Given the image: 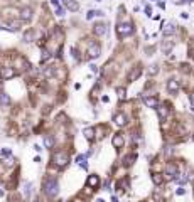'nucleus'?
Wrapping results in <instances>:
<instances>
[{
    "mask_svg": "<svg viewBox=\"0 0 194 202\" xmlns=\"http://www.w3.org/2000/svg\"><path fill=\"white\" fill-rule=\"evenodd\" d=\"M116 95H118L120 99H125L127 98V89L125 88H116Z\"/></svg>",
    "mask_w": 194,
    "mask_h": 202,
    "instance_id": "nucleus-27",
    "label": "nucleus"
},
{
    "mask_svg": "<svg viewBox=\"0 0 194 202\" xmlns=\"http://www.w3.org/2000/svg\"><path fill=\"white\" fill-rule=\"evenodd\" d=\"M140 74H142V68H140V66L134 68V69H132V71L128 73V81L132 83V81H135V79H138V77H140Z\"/></svg>",
    "mask_w": 194,
    "mask_h": 202,
    "instance_id": "nucleus-11",
    "label": "nucleus"
},
{
    "mask_svg": "<svg viewBox=\"0 0 194 202\" xmlns=\"http://www.w3.org/2000/svg\"><path fill=\"white\" fill-rule=\"evenodd\" d=\"M106 24L105 22H98V24H95L93 26V32H95L96 35H103V34H106Z\"/></svg>",
    "mask_w": 194,
    "mask_h": 202,
    "instance_id": "nucleus-8",
    "label": "nucleus"
},
{
    "mask_svg": "<svg viewBox=\"0 0 194 202\" xmlns=\"http://www.w3.org/2000/svg\"><path fill=\"white\" fill-rule=\"evenodd\" d=\"M86 157H88V155H78V157H76V162H78V164H79V167H81V168H85V170H86V168H88V164H86Z\"/></svg>",
    "mask_w": 194,
    "mask_h": 202,
    "instance_id": "nucleus-18",
    "label": "nucleus"
},
{
    "mask_svg": "<svg viewBox=\"0 0 194 202\" xmlns=\"http://www.w3.org/2000/svg\"><path fill=\"white\" fill-rule=\"evenodd\" d=\"M24 41L26 42H32L34 41V30H27L26 34H24Z\"/></svg>",
    "mask_w": 194,
    "mask_h": 202,
    "instance_id": "nucleus-24",
    "label": "nucleus"
},
{
    "mask_svg": "<svg viewBox=\"0 0 194 202\" xmlns=\"http://www.w3.org/2000/svg\"><path fill=\"white\" fill-rule=\"evenodd\" d=\"M95 15H103V12H101V10H90V12L86 14V19H88V20H91Z\"/></svg>",
    "mask_w": 194,
    "mask_h": 202,
    "instance_id": "nucleus-25",
    "label": "nucleus"
},
{
    "mask_svg": "<svg viewBox=\"0 0 194 202\" xmlns=\"http://www.w3.org/2000/svg\"><path fill=\"white\" fill-rule=\"evenodd\" d=\"M10 153H12L10 148H2V150H0V155H2V157H9Z\"/></svg>",
    "mask_w": 194,
    "mask_h": 202,
    "instance_id": "nucleus-30",
    "label": "nucleus"
},
{
    "mask_svg": "<svg viewBox=\"0 0 194 202\" xmlns=\"http://www.w3.org/2000/svg\"><path fill=\"white\" fill-rule=\"evenodd\" d=\"M135 158H137V155H135V153H132V155H128V157H125V165H132Z\"/></svg>",
    "mask_w": 194,
    "mask_h": 202,
    "instance_id": "nucleus-28",
    "label": "nucleus"
},
{
    "mask_svg": "<svg viewBox=\"0 0 194 202\" xmlns=\"http://www.w3.org/2000/svg\"><path fill=\"white\" fill-rule=\"evenodd\" d=\"M101 101H103V103H108V101H110V98H108V96H103V98H101Z\"/></svg>",
    "mask_w": 194,
    "mask_h": 202,
    "instance_id": "nucleus-39",
    "label": "nucleus"
},
{
    "mask_svg": "<svg viewBox=\"0 0 194 202\" xmlns=\"http://www.w3.org/2000/svg\"><path fill=\"white\" fill-rule=\"evenodd\" d=\"M64 4H66V7H68L71 12H76V10L79 9V4H78L76 0H64Z\"/></svg>",
    "mask_w": 194,
    "mask_h": 202,
    "instance_id": "nucleus-16",
    "label": "nucleus"
},
{
    "mask_svg": "<svg viewBox=\"0 0 194 202\" xmlns=\"http://www.w3.org/2000/svg\"><path fill=\"white\" fill-rule=\"evenodd\" d=\"M44 146H46V148H52V146H54V138H52L51 135H46V137H44Z\"/></svg>",
    "mask_w": 194,
    "mask_h": 202,
    "instance_id": "nucleus-21",
    "label": "nucleus"
},
{
    "mask_svg": "<svg viewBox=\"0 0 194 202\" xmlns=\"http://www.w3.org/2000/svg\"><path fill=\"white\" fill-rule=\"evenodd\" d=\"M152 182H154L155 185H160L164 182V177L160 175V173H154V175H152Z\"/></svg>",
    "mask_w": 194,
    "mask_h": 202,
    "instance_id": "nucleus-22",
    "label": "nucleus"
},
{
    "mask_svg": "<svg viewBox=\"0 0 194 202\" xmlns=\"http://www.w3.org/2000/svg\"><path fill=\"white\" fill-rule=\"evenodd\" d=\"M96 202H105V200H103V199H98V200H96Z\"/></svg>",
    "mask_w": 194,
    "mask_h": 202,
    "instance_id": "nucleus-42",
    "label": "nucleus"
},
{
    "mask_svg": "<svg viewBox=\"0 0 194 202\" xmlns=\"http://www.w3.org/2000/svg\"><path fill=\"white\" fill-rule=\"evenodd\" d=\"M113 121H115V125L123 126V125H127V116L123 115V113H116V115L113 116Z\"/></svg>",
    "mask_w": 194,
    "mask_h": 202,
    "instance_id": "nucleus-14",
    "label": "nucleus"
},
{
    "mask_svg": "<svg viewBox=\"0 0 194 202\" xmlns=\"http://www.w3.org/2000/svg\"><path fill=\"white\" fill-rule=\"evenodd\" d=\"M96 2H101V0H96Z\"/></svg>",
    "mask_w": 194,
    "mask_h": 202,
    "instance_id": "nucleus-43",
    "label": "nucleus"
},
{
    "mask_svg": "<svg viewBox=\"0 0 194 202\" xmlns=\"http://www.w3.org/2000/svg\"><path fill=\"white\" fill-rule=\"evenodd\" d=\"M134 26L130 24V22H125V24H118L116 26V35L120 39H123V37H128V35H132L134 34Z\"/></svg>",
    "mask_w": 194,
    "mask_h": 202,
    "instance_id": "nucleus-2",
    "label": "nucleus"
},
{
    "mask_svg": "<svg viewBox=\"0 0 194 202\" xmlns=\"http://www.w3.org/2000/svg\"><path fill=\"white\" fill-rule=\"evenodd\" d=\"M24 189H26V195L30 194V184H24Z\"/></svg>",
    "mask_w": 194,
    "mask_h": 202,
    "instance_id": "nucleus-34",
    "label": "nucleus"
},
{
    "mask_svg": "<svg viewBox=\"0 0 194 202\" xmlns=\"http://www.w3.org/2000/svg\"><path fill=\"white\" fill-rule=\"evenodd\" d=\"M52 162H54V165H57V167H64V165L69 164V155L66 153V152L59 150L52 155Z\"/></svg>",
    "mask_w": 194,
    "mask_h": 202,
    "instance_id": "nucleus-3",
    "label": "nucleus"
},
{
    "mask_svg": "<svg viewBox=\"0 0 194 202\" xmlns=\"http://www.w3.org/2000/svg\"><path fill=\"white\" fill-rule=\"evenodd\" d=\"M19 14H20V20L22 22H29L30 19H32V9H30V7H24Z\"/></svg>",
    "mask_w": 194,
    "mask_h": 202,
    "instance_id": "nucleus-7",
    "label": "nucleus"
},
{
    "mask_svg": "<svg viewBox=\"0 0 194 202\" xmlns=\"http://www.w3.org/2000/svg\"><path fill=\"white\" fill-rule=\"evenodd\" d=\"M15 74H17V71L14 68H2L0 69V77H2L4 81H9V79L15 77Z\"/></svg>",
    "mask_w": 194,
    "mask_h": 202,
    "instance_id": "nucleus-4",
    "label": "nucleus"
},
{
    "mask_svg": "<svg viewBox=\"0 0 194 202\" xmlns=\"http://www.w3.org/2000/svg\"><path fill=\"white\" fill-rule=\"evenodd\" d=\"M167 91L171 95H177V91H179V83L176 79H169L167 81Z\"/></svg>",
    "mask_w": 194,
    "mask_h": 202,
    "instance_id": "nucleus-9",
    "label": "nucleus"
},
{
    "mask_svg": "<svg viewBox=\"0 0 194 202\" xmlns=\"http://www.w3.org/2000/svg\"><path fill=\"white\" fill-rule=\"evenodd\" d=\"M4 195H5V192H4L2 189H0V197H4Z\"/></svg>",
    "mask_w": 194,
    "mask_h": 202,
    "instance_id": "nucleus-41",
    "label": "nucleus"
},
{
    "mask_svg": "<svg viewBox=\"0 0 194 202\" xmlns=\"http://www.w3.org/2000/svg\"><path fill=\"white\" fill-rule=\"evenodd\" d=\"M189 99H191V106H192V111H194V93H191Z\"/></svg>",
    "mask_w": 194,
    "mask_h": 202,
    "instance_id": "nucleus-36",
    "label": "nucleus"
},
{
    "mask_svg": "<svg viewBox=\"0 0 194 202\" xmlns=\"http://www.w3.org/2000/svg\"><path fill=\"white\" fill-rule=\"evenodd\" d=\"M145 14L149 15V17L152 15V9H150V5H147V7H145Z\"/></svg>",
    "mask_w": 194,
    "mask_h": 202,
    "instance_id": "nucleus-35",
    "label": "nucleus"
},
{
    "mask_svg": "<svg viewBox=\"0 0 194 202\" xmlns=\"http://www.w3.org/2000/svg\"><path fill=\"white\" fill-rule=\"evenodd\" d=\"M174 32H176V26H174V24H167V26L162 29V34L164 35H172Z\"/></svg>",
    "mask_w": 194,
    "mask_h": 202,
    "instance_id": "nucleus-19",
    "label": "nucleus"
},
{
    "mask_svg": "<svg viewBox=\"0 0 194 202\" xmlns=\"http://www.w3.org/2000/svg\"><path fill=\"white\" fill-rule=\"evenodd\" d=\"M155 110H157V115H159V118H160L162 121H164L165 118L169 116V108L165 106V104H160V106H157Z\"/></svg>",
    "mask_w": 194,
    "mask_h": 202,
    "instance_id": "nucleus-10",
    "label": "nucleus"
},
{
    "mask_svg": "<svg viewBox=\"0 0 194 202\" xmlns=\"http://www.w3.org/2000/svg\"><path fill=\"white\" fill-rule=\"evenodd\" d=\"M34 150H35V152H41V150H42V148H41V146H39V145H34Z\"/></svg>",
    "mask_w": 194,
    "mask_h": 202,
    "instance_id": "nucleus-40",
    "label": "nucleus"
},
{
    "mask_svg": "<svg viewBox=\"0 0 194 202\" xmlns=\"http://www.w3.org/2000/svg\"><path fill=\"white\" fill-rule=\"evenodd\" d=\"M157 71H159V66L154 64V66H150V69H149V74H155Z\"/></svg>",
    "mask_w": 194,
    "mask_h": 202,
    "instance_id": "nucleus-32",
    "label": "nucleus"
},
{
    "mask_svg": "<svg viewBox=\"0 0 194 202\" xmlns=\"http://www.w3.org/2000/svg\"><path fill=\"white\" fill-rule=\"evenodd\" d=\"M172 47H174V44H172V42H162V51H164L165 54H169Z\"/></svg>",
    "mask_w": 194,
    "mask_h": 202,
    "instance_id": "nucleus-26",
    "label": "nucleus"
},
{
    "mask_svg": "<svg viewBox=\"0 0 194 202\" xmlns=\"http://www.w3.org/2000/svg\"><path fill=\"white\" fill-rule=\"evenodd\" d=\"M83 135H85V138H86V140H93V138H95V130L93 128H85L83 130Z\"/></svg>",
    "mask_w": 194,
    "mask_h": 202,
    "instance_id": "nucleus-20",
    "label": "nucleus"
},
{
    "mask_svg": "<svg viewBox=\"0 0 194 202\" xmlns=\"http://www.w3.org/2000/svg\"><path fill=\"white\" fill-rule=\"evenodd\" d=\"M143 103H145V106H149V108L159 106V101H157V98H154V96H143Z\"/></svg>",
    "mask_w": 194,
    "mask_h": 202,
    "instance_id": "nucleus-12",
    "label": "nucleus"
},
{
    "mask_svg": "<svg viewBox=\"0 0 194 202\" xmlns=\"http://www.w3.org/2000/svg\"><path fill=\"white\" fill-rule=\"evenodd\" d=\"M100 54H101V47H100L96 42H91L90 47H88V57H90V59H96Z\"/></svg>",
    "mask_w": 194,
    "mask_h": 202,
    "instance_id": "nucleus-5",
    "label": "nucleus"
},
{
    "mask_svg": "<svg viewBox=\"0 0 194 202\" xmlns=\"http://www.w3.org/2000/svg\"><path fill=\"white\" fill-rule=\"evenodd\" d=\"M176 194H177V195H184V194H186V189H182V187H179V189L176 190Z\"/></svg>",
    "mask_w": 194,
    "mask_h": 202,
    "instance_id": "nucleus-33",
    "label": "nucleus"
},
{
    "mask_svg": "<svg viewBox=\"0 0 194 202\" xmlns=\"http://www.w3.org/2000/svg\"><path fill=\"white\" fill-rule=\"evenodd\" d=\"M54 9H56V15H59V17H63V15H64V9H63V7H54Z\"/></svg>",
    "mask_w": 194,
    "mask_h": 202,
    "instance_id": "nucleus-31",
    "label": "nucleus"
},
{
    "mask_svg": "<svg viewBox=\"0 0 194 202\" xmlns=\"http://www.w3.org/2000/svg\"><path fill=\"white\" fill-rule=\"evenodd\" d=\"M44 76H46V77L54 76V68H46V69H44Z\"/></svg>",
    "mask_w": 194,
    "mask_h": 202,
    "instance_id": "nucleus-29",
    "label": "nucleus"
},
{
    "mask_svg": "<svg viewBox=\"0 0 194 202\" xmlns=\"http://www.w3.org/2000/svg\"><path fill=\"white\" fill-rule=\"evenodd\" d=\"M165 173H167L169 177H172V179H176L177 175H179V168H177V165L176 164H167L165 165Z\"/></svg>",
    "mask_w": 194,
    "mask_h": 202,
    "instance_id": "nucleus-6",
    "label": "nucleus"
},
{
    "mask_svg": "<svg viewBox=\"0 0 194 202\" xmlns=\"http://www.w3.org/2000/svg\"><path fill=\"white\" fill-rule=\"evenodd\" d=\"M90 68H91V71H93V73H98V68H96V66H95V64H91V66H90Z\"/></svg>",
    "mask_w": 194,
    "mask_h": 202,
    "instance_id": "nucleus-38",
    "label": "nucleus"
},
{
    "mask_svg": "<svg viewBox=\"0 0 194 202\" xmlns=\"http://www.w3.org/2000/svg\"><path fill=\"white\" fill-rule=\"evenodd\" d=\"M10 103H12V101H10V96L7 95V93H0V106H10Z\"/></svg>",
    "mask_w": 194,
    "mask_h": 202,
    "instance_id": "nucleus-15",
    "label": "nucleus"
},
{
    "mask_svg": "<svg viewBox=\"0 0 194 202\" xmlns=\"http://www.w3.org/2000/svg\"><path fill=\"white\" fill-rule=\"evenodd\" d=\"M42 189H44V194H46L49 199H54L57 195V192H59V184L56 182V179L48 177L42 184Z\"/></svg>",
    "mask_w": 194,
    "mask_h": 202,
    "instance_id": "nucleus-1",
    "label": "nucleus"
},
{
    "mask_svg": "<svg viewBox=\"0 0 194 202\" xmlns=\"http://www.w3.org/2000/svg\"><path fill=\"white\" fill-rule=\"evenodd\" d=\"M100 185V177L98 175H90L88 177V187H98Z\"/></svg>",
    "mask_w": 194,
    "mask_h": 202,
    "instance_id": "nucleus-17",
    "label": "nucleus"
},
{
    "mask_svg": "<svg viewBox=\"0 0 194 202\" xmlns=\"http://www.w3.org/2000/svg\"><path fill=\"white\" fill-rule=\"evenodd\" d=\"M112 143H113V146H115V148H122V146H123V143H125V140H123V135L116 133L115 137L112 138Z\"/></svg>",
    "mask_w": 194,
    "mask_h": 202,
    "instance_id": "nucleus-13",
    "label": "nucleus"
},
{
    "mask_svg": "<svg viewBox=\"0 0 194 202\" xmlns=\"http://www.w3.org/2000/svg\"><path fill=\"white\" fill-rule=\"evenodd\" d=\"M51 4L54 5V7H59V0H51Z\"/></svg>",
    "mask_w": 194,
    "mask_h": 202,
    "instance_id": "nucleus-37",
    "label": "nucleus"
},
{
    "mask_svg": "<svg viewBox=\"0 0 194 202\" xmlns=\"http://www.w3.org/2000/svg\"><path fill=\"white\" fill-rule=\"evenodd\" d=\"M49 59H51V52L44 49V51H42V56H41V64H44V62H48Z\"/></svg>",
    "mask_w": 194,
    "mask_h": 202,
    "instance_id": "nucleus-23",
    "label": "nucleus"
}]
</instances>
